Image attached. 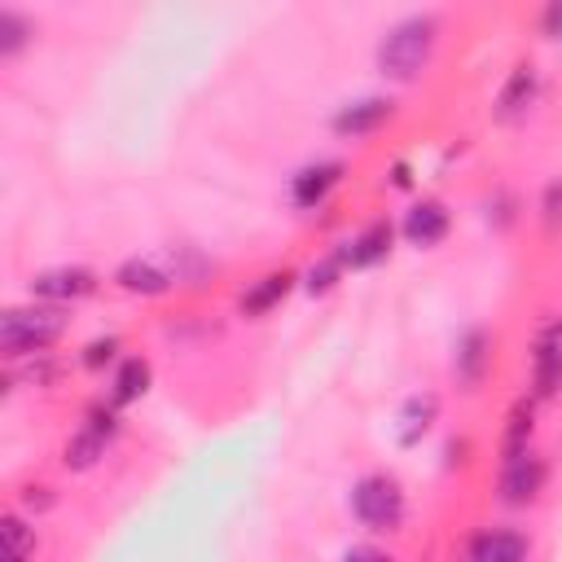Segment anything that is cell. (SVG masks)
Here are the masks:
<instances>
[{"label":"cell","mask_w":562,"mask_h":562,"mask_svg":"<svg viewBox=\"0 0 562 562\" xmlns=\"http://www.w3.org/2000/svg\"><path fill=\"white\" fill-rule=\"evenodd\" d=\"M31 40H35V26L18 9H0V57L13 61Z\"/></svg>","instance_id":"obj_21"},{"label":"cell","mask_w":562,"mask_h":562,"mask_svg":"<svg viewBox=\"0 0 562 562\" xmlns=\"http://www.w3.org/2000/svg\"><path fill=\"white\" fill-rule=\"evenodd\" d=\"M70 329L66 307L53 303H26V307H4L0 312V356L9 364H22L31 356H44L53 342H61Z\"/></svg>","instance_id":"obj_1"},{"label":"cell","mask_w":562,"mask_h":562,"mask_svg":"<svg viewBox=\"0 0 562 562\" xmlns=\"http://www.w3.org/2000/svg\"><path fill=\"white\" fill-rule=\"evenodd\" d=\"M544 483H549V461H544L540 452H527V457H518V461H505V465H501L496 496H501V505L522 509V505L540 501Z\"/></svg>","instance_id":"obj_6"},{"label":"cell","mask_w":562,"mask_h":562,"mask_svg":"<svg viewBox=\"0 0 562 562\" xmlns=\"http://www.w3.org/2000/svg\"><path fill=\"white\" fill-rule=\"evenodd\" d=\"M18 505H22V514H48V509L57 505V492L44 487V483H31V487H22Z\"/></svg>","instance_id":"obj_24"},{"label":"cell","mask_w":562,"mask_h":562,"mask_svg":"<svg viewBox=\"0 0 562 562\" xmlns=\"http://www.w3.org/2000/svg\"><path fill=\"white\" fill-rule=\"evenodd\" d=\"M540 220H544L549 233L562 224V180H549L544 184V193H540Z\"/></svg>","instance_id":"obj_25"},{"label":"cell","mask_w":562,"mask_h":562,"mask_svg":"<svg viewBox=\"0 0 562 562\" xmlns=\"http://www.w3.org/2000/svg\"><path fill=\"white\" fill-rule=\"evenodd\" d=\"M4 562H18V558H4Z\"/></svg>","instance_id":"obj_29"},{"label":"cell","mask_w":562,"mask_h":562,"mask_svg":"<svg viewBox=\"0 0 562 562\" xmlns=\"http://www.w3.org/2000/svg\"><path fill=\"white\" fill-rule=\"evenodd\" d=\"M119 351H123V338H119V334H101V338H92V342L79 351V364H83V369H105V364L119 360Z\"/></svg>","instance_id":"obj_23"},{"label":"cell","mask_w":562,"mask_h":562,"mask_svg":"<svg viewBox=\"0 0 562 562\" xmlns=\"http://www.w3.org/2000/svg\"><path fill=\"white\" fill-rule=\"evenodd\" d=\"M391 241H395V224L382 215V220H369L356 237H347L334 255L342 259V268H351V272H364V268H373V263H382L386 255H391Z\"/></svg>","instance_id":"obj_9"},{"label":"cell","mask_w":562,"mask_h":562,"mask_svg":"<svg viewBox=\"0 0 562 562\" xmlns=\"http://www.w3.org/2000/svg\"><path fill=\"white\" fill-rule=\"evenodd\" d=\"M294 272L290 268H272V272H263V277H255L241 294H237V312L241 316H250V321H259V316H268L272 307H281L285 303V294L294 290Z\"/></svg>","instance_id":"obj_13"},{"label":"cell","mask_w":562,"mask_h":562,"mask_svg":"<svg viewBox=\"0 0 562 562\" xmlns=\"http://www.w3.org/2000/svg\"><path fill=\"white\" fill-rule=\"evenodd\" d=\"M0 531H4V558H18V562H31V553H35V527L26 522V514H18V509H4V518H0Z\"/></svg>","instance_id":"obj_20"},{"label":"cell","mask_w":562,"mask_h":562,"mask_svg":"<svg viewBox=\"0 0 562 562\" xmlns=\"http://www.w3.org/2000/svg\"><path fill=\"white\" fill-rule=\"evenodd\" d=\"M448 228H452V211H448L439 198H422V202H413V206L404 211V220H400L404 241L417 246V250L439 246V241L448 237Z\"/></svg>","instance_id":"obj_10"},{"label":"cell","mask_w":562,"mask_h":562,"mask_svg":"<svg viewBox=\"0 0 562 562\" xmlns=\"http://www.w3.org/2000/svg\"><path fill=\"white\" fill-rule=\"evenodd\" d=\"M544 31L562 40V4H549V9H544Z\"/></svg>","instance_id":"obj_27"},{"label":"cell","mask_w":562,"mask_h":562,"mask_svg":"<svg viewBox=\"0 0 562 562\" xmlns=\"http://www.w3.org/2000/svg\"><path fill=\"white\" fill-rule=\"evenodd\" d=\"M342 562H395V558L386 549H378V544H351L342 553Z\"/></svg>","instance_id":"obj_26"},{"label":"cell","mask_w":562,"mask_h":562,"mask_svg":"<svg viewBox=\"0 0 562 562\" xmlns=\"http://www.w3.org/2000/svg\"><path fill=\"white\" fill-rule=\"evenodd\" d=\"M105 448H110V439H105L101 430L79 426V430L61 443V465H66V470H75V474H83V470H92V465L105 457Z\"/></svg>","instance_id":"obj_18"},{"label":"cell","mask_w":562,"mask_h":562,"mask_svg":"<svg viewBox=\"0 0 562 562\" xmlns=\"http://www.w3.org/2000/svg\"><path fill=\"white\" fill-rule=\"evenodd\" d=\"M149 382H154L149 360H145V356H123V360L114 364V378H110V404H119V408L136 404V400L149 391Z\"/></svg>","instance_id":"obj_17"},{"label":"cell","mask_w":562,"mask_h":562,"mask_svg":"<svg viewBox=\"0 0 562 562\" xmlns=\"http://www.w3.org/2000/svg\"><path fill=\"white\" fill-rule=\"evenodd\" d=\"M97 272L83 268V263H61V268H44L26 281V294L35 303H53V307H66V303H79L88 294H97Z\"/></svg>","instance_id":"obj_5"},{"label":"cell","mask_w":562,"mask_h":562,"mask_svg":"<svg viewBox=\"0 0 562 562\" xmlns=\"http://www.w3.org/2000/svg\"><path fill=\"white\" fill-rule=\"evenodd\" d=\"M536 404H540V400H536L531 391L509 404L505 426H501V465L531 452V439H536Z\"/></svg>","instance_id":"obj_14"},{"label":"cell","mask_w":562,"mask_h":562,"mask_svg":"<svg viewBox=\"0 0 562 562\" xmlns=\"http://www.w3.org/2000/svg\"><path fill=\"white\" fill-rule=\"evenodd\" d=\"M351 514L369 531H400L404 514H408V496H404L395 474L373 470V474H360L351 483Z\"/></svg>","instance_id":"obj_3"},{"label":"cell","mask_w":562,"mask_h":562,"mask_svg":"<svg viewBox=\"0 0 562 562\" xmlns=\"http://www.w3.org/2000/svg\"><path fill=\"white\" fill-rule=\"evenodd\" d=\"M536 92H540V75H536V66H527V61H522V66H514V70L505 75L501 92H496V119H501V123L522 119V114L531 110Z\"/></svg>","instance_id":"obj_16"},{"label":"cell","mask_w":562,"mask_h":562,"mask_svg":"<svg viewBox=\"0 0 562 562\" xmlns=\"http://www.w3.org/2000/svg\"><path fill=\"white\" fill-rule=\"evenodd\" d=\"M531 540L514 527H483L465 544V562H527Z\"/></svg>","instance_id":"obj_11"},{"label":"cell","mask_w":562,"mask_h":562,"mask_svg":"<svg viewBox=\"0 0 562 562\" xmlns=\"http://www.w3.org/2000/svg\"><path fill=\"white\" fill-rule=\"evenodd\" d=\"M342 162L338 158H321V162H307V167H299L294 176H290V202L299 206V211H316V206H325V198L342 184Z\"/></svg>","instance_id":"obj_8"},{"label":"cell","mask_w":562,"mask_h":562,"mask_svg":"<svg viewBox=\"0 0 562 562\" xmlns=\"http://www.w3.org/2000/svg\"><path fill=\"white\" fill-rule=\"evenodd\" d=\"M114 285L127 290V294H140V299H158V294H167V290L176 285V272L162 268V263L149 259V255H132V259H123V263L114 268Z\"/></svg>","instance_id":"obj_12"},{"label":"cell","mask_w":562,"mask_h":562,"mask_svg":"<svg viewBox=\"0 0 562 562\" xmlns=\"http://www.w3.org/2000/svg\"><path fill=\"white\" fill-rule=\"evenodd\" d=\"M391 114H395V101L391 97H356V101H347V105L334 110L329 127L342 140H360V136H373L378 127H386Z\"/></svg>","instance_id":"obj_7"},{"label":"cell","mask_w":562,"mask_h":562,"mask_svg":"<svg viewBox=\"0 0 562 562\" xmlns=\"http://www.w3.org/2000/svg\"><path fill=\"white\" fill-rule=\"evenodd\" d=\"M435 413H439V400H435L430 391H426V395H413V400L404 404V413H400V422H404V426H400V443L413 448V443L435 426Z\"/></svg>","instance_id":"obj_19"},{"label":"cell","mask_w":562,"mask_h":562,"mask_svg":"<svg viewBox=\"0 0 562 562\" xmlns=\"http://www.w3.org/2000/svg\"><path fill=\"white\" fill-rule=\"evenodd\" d=\"M435 35H439V22L430 13H413V18H400L382 40H378V70L395 83H408L426 70L430 53H435Z\"/></svg>","instance_id":"obj_2"},{"label":"cell","mask_w":562,"mask_h":562,"mask_svg":"<svg viewBox=\"0 0 562 562\" xmlns=\"http://www.w3.org/2000/svg\"><path fill=\"white\" fill-rule=\"evenodd\" d=\"M487 369H492V338H487V329H465V334L457 338V351H452V373H457V382H461L465 391H474V386L487 378Z\"/></svg>","instance_id":"obj_15"},{"label":"cell","mask_w":562,"mask_h":562,"mask_svg":"<svg viewBox=\"0 0 562 562\" xmlns=\"http://www.w3.org/2000/svg\"><path fill=\"white\" fill-rule=\"evenodd\" d=\"M531 395L540 404L562 395V316H544L531 338Z\"/></svg>","instance_id":"obj_4"},{"label":"cell","mask_w":562,"mask_h":562,"mask_svg":"<svg viewBox=\"0 0 562 562\" xmlns=\"http://www.w3.org/2000/svg\"><path fill=\"white\" fill-rule=\"evenodd\" d=\"M347 268H342V259L338 255H325L321 263H312L307 272H303V290L307 294H325V290H334L338 285V277H342Z\"/></svg>","instance_id":"obj_22"},{"label":"cell","mask_w":562,"mask_h":562,"mask_svg":"<svg viewBox=\"0 0 562 562\" xmlns=\"http://www.w3.org/2000/svg\"><path fill=\"white\" fill-rule=\"evenodd\" d=\"M408 180H413V176H408V162H395V167H391V184H395V189H408Z\"/></svg>","instance_id":"obj_28"}]
</instances>
